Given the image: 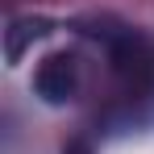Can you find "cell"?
<instances>
[{
	"mask_svg": "<svg viewBox=\"0 0 154 154\" xmlns=\"http://www.w3.org/2000/svg\"><path fill=\"white\" fill-rule=\"evenodd\" d=\"M33 88H38V96H46L50 104L71 100L75 88H79V67H75V58H71V54H50V58L38 67Z\"/></svg>",
	"mask_w": 154,
	"mask_h": 154,
	"instance_id": "obj_1",
	"label": "cell"
}]
</instances>
